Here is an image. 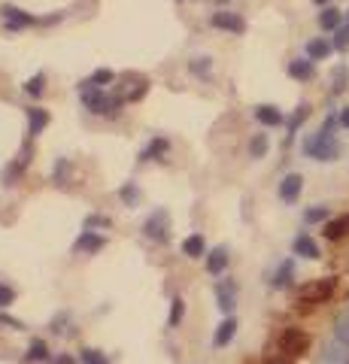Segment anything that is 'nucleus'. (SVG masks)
Here are the masks:
<instances>
[{
    "label": "nucleus",
    "instance_id": "obj_37",
    "mask_svg": "<svg viewBox=\"0 0 349 364\" xmlns=\"http://www.w3.org/2000/svg\"><path fill=\"white\" fill-rule=\"evenodd\" d=\"M85 228H88V231H92V228H109V219H104V215H88Z\"/></svg>",
    "mask_w": 349,
    "mask_h": 364
},
{
    "label": "nucleus",
    "instance_id": "obj_36",
    "mask_svg": "<svg viewBox=\"0 0 349 364\" xmlns=\"http://www.w3.org/2000/svg\"><path fill=\"white\" fill-rule=\"evenodd\" d=\"M16 301V291L6 286V282H0V310H4V306H9Z\"/></svg>",
    "mask_w": 349,
    "mask_h": 364
},
{
    "label": "nucleus",
    "instance_id": "obj_39",
    "mask_svg": "<svg viewBox=\"0 0 349 364\" xmlns=\"http://www.w3.org/2000/svg\"><path fill=\"white\" fill-rule=\"evenodd\" d=\"M52 364H73V358H67V355H58V358H52Z\"/></svg>",
    "mask_w": 349,
    "mask_h": 364
},
{
    "label": "nucleus",
    "instance_id": "obj_35",
    "mask_svg": "<svg viewBox=\"0 0 349 364\" xmlns=\"http://www.w3.org/2000/svg\"><path fill=\"white\" fill-rule=\"evenodd\" d=\"M210 58H195V61H188V67H191V70H195L198 76H207L210 73Z\"/></svg>",
    "mask_w": 349,
    "mask_h": 364
},
{
    "label": "nucleus",
    "instance_id": "obj_22",
    "mask_svg": "<svg viewBox=\"0 0 349 364\" xmlns=\"http://www.w3.org/2000/svg\"><path fill=\"white\" fill-rule=\"evenodd\" d=\"M349 234V215H340V219H328L325 222V237L328 240H343Z\"/></svg>",
    "mask_w": 349,
    "mask_h": 364
},
{
    "label": "nucleus",
    "instance_id": "obj_24",
    "mask_svg": "<svg viewBox=\"0 0 349 364\" xmlns=\"http://www.w3.org/2000/svg\"><path fill=\"white\" fill-rule=\"evenodd\" d=\"M267 149H270V136L267 134H255L252 140H249V155L252 158H264Z\"/></svg>",
    "mask_w": 349,
    "mask_h": 364
},
{
    "label": "nucleus",
    "instance_id": "obj_11",
    "mask_svg": "<svg viewBox=\"0 0 349 364\" xmlns=\"http://www.w3.org/2000/svg\"><path fill=\"white\" fill-rule=\"evenodd\" d=\"M291 279H295V261L286 258V261H279V267L276 273L270 277V289H276V291H283L291 286Z\"/></svg>",
    "mask_w": 349,
    "mask_h": 364
},
{
    "label": "nucleus",
    "instance_id": "obj_15",
    "mask_svg": "<svg viewBox=\"0 0 349 364\" xmlns=\"http://www.w3.org/2000/svg\"><path fill=\"white\" fill-rule=\"evenodd\" d=\"M107 246V237L104 234H95V231H85L80 240H76V252H82V255H95L100 252V249Z\"/></svg>",
    "mask_w": 349,
    "mask_h": 364
},
{
    "label": "nucleus",
    "instance_id": "obj_1",
    "mask_svg": "<svg viewBox=\"0 0 349 364\" xmlns=\"http://www.w3.org/2000/svg\"><path fill=\"white\" fill-rule=\"evenodd\" d=\"M337 128H340V119L331 112V116L322 122V128L304 140V155L313 158V161H337V158H340V143H337V136H334Z\"/></svg>",
    "mask_w": 349,
    "mask_h": 364
},
{
    "label": "nucleus",
    "instance_id": "obj_21",
    "mask_svg": "<svg viewBox=\"0 0 349 364\" xmlns=\"http://www.w3.org/2000/svg\"><path fill=\"white\" fill-rule=\"evenodd\" d=\"M183 255H188V258H204L207 255V240L200 234L186 237V240H183Z\"/></svg>",
    "mask_w": 349,
    "mask_h": 364
},
{
    "label": "nucleus",
    "instance_id": "obj_40",
    "mask_svg": "<svg viewBox=\"0 0 349 364\" xmlns=\"http://www.w3.org/2000/svg\"><path fill=\"white\" fill-rule=\"evenodd\" d=\"M313 4H319V6H331L334 0H313Z\"/></svg>",
    "mask_w": 349,
    "mask_h": 364
},
{
    "label": "nucleus",
    "instance_id": "obj_7",
    "mask_svg": "<svg viewBox=\"0 0 349 364\" xmlns=\"http://www.w3.org/2000/svg\"><path fill=\"white\" fill-rule=\"evenodd\" d=\"M210 25L216 31H228V33H243L246 31V21L237 13H228V9H219V13L210 16Z\"/></svg>",
    "mask_w": 349,
    "mask_h": 364
},
{
    "label": "nucleus",
    "instance_id": "obj_18",
    "mask_svg": "<svg viewBox=\"0 0 349 364\" xmlns=\"http://www.w3.org/2000/svg\"><path fill=\"white\" fill-rule=\"evenodd\" d=\"M331 52H334V43L325 40V37H313V40L307 43V58H310V61H325Z\"/></svg>",
    "mask_w": 349,
    "mask_h": 364
},
{
    "label": "nucleus",
    "instance_id": "obj_6",
    "mask_svg": "<svg viewBox=\"0 0 349 364\" xmlns=\"http://www.w3.org/2000/svg\"><path fill=\"white\" fill-rule=\"evenodd\" d=\"M216 304H219V310L225 313V316H231L234 313V306H237V279H219L216 282Z\"/></svg>",
    "mask_w": 349,
    "mask_h": 364
},
{
    "label": "nucleus",
    "instance_id": "obj_34",
    "mask_svg": "<svg viewBox=\"0 0 349 364\" xmlns=\"http://www.w3.org/2000/svg\"><path fill=\"white\" fill-rule=\"evenodd\" d=\"M119 195H122V200H125V203H128V207H137V200H140V195H137V186H134V182H128V186H125V188H122V191H119Z\"/></svg>",
    "mask_w": 349,
    "mask_h": 364
},
{
    "label": "nucleus",
    "instance_id": "obj_16",
    "mask_svg": "<svg viewBox=\"0 0 349 364\" xmlns=\"http://www.w3.org/2000/svg\"><path fill=\"white\" fill-rule=\"evenodd\" d=\"M234 334H237V318L225 316L219 322V328H216V334H213V346H228L234 340Z\"/></svg>",
    "mask_w": 349,
    "mask_h": 364
},
{
    "label": "nucleus",
    "instance_id": "obj_4",
    "mask_svg": "<svg viewBox=\"0 0 349 364\" xmlns=\"http://www.w3.org/2000/svg\"><path fill=\"white\" fill-rule=\"evenodd\" d=\"M143 237L152 243H167L171 240V213L167 210H155L146 215L143 222Z\"/></svg>",
    "mask_w": 349,
    "mask_h": 364
},
{
    "label": "nucleus",
    "instance_id": "obj_3",
    "mask_svg": "<svg viewBox=\"0 0 349 364\" xmlns=\"http://www.w3.org/2000/svg\"><path fill=\"white\" fill-rule=\"evenodd\" d=\"M82 104L88 112H97V116H116L122 97H109L100 88H82Z\"/></svg>",
    "mask_w": 349,
    "mask_h": 364
},
{
    "label": "nucleus",
    "instance_id": "obj_43",
    "mask_svg": "<svg viewBox=\"0 0 349 364\" xmlns=\"http://www.w3.org/2000/svg\"><path fill=\"white\" fill-rule=\"evenodd\" d=\"M219 4H228V0H219Z\"/></svg>",
    "mask_w": 349,
    "mask_h": 364
},
{
    "label": "nucleus",
    "instance_id": "obj_5",
    "mask_svg": "<svg viewBox=\"0 0 349 364\" xmlns=\"http://www.w3.org/2000/svg\"><path fill=\"white\" fill-rule=\"evenodd\" d=\"M310 334L301 331V328H286L283 334H279V349L286 352V355H307L310 352Z\"/></svg>",
    "mask_w": 349,
    "mask_h": 364
},
{
    "label": "nucleus",
    "instance_id": "obj_17",
    "mask_svg": "<svg viewBox=\"0 0 349 364\" xmlns=\"http://www.w3.org/2000/svg\"><path fill=\"white\" fill-rule=\"evenodd\" d=\"M343 21H346V16H343L337 6H325L322 13H319V28H322V31H331V33H334V31L343 28Z\"/></svg>",
    "mask_w": 349,
    "mask_h": 364
},
{
    "label": "nucleus",
    "instance_id": "obj_20",
    "mask_svg": "<svg viewBox=\"0 0 349 364\" xmlns=\"http://www.w3.org/2000/svg\"><path fill=\"white\" fill-rule=\"evenodd\" d=\"M167 149H171V143H167L164 136H155V140L140 152V161H159V158L167 155Z\"/></svg>",
    "mask_w": 349,
    "mask_h": 364
},
{
    "label": "nucleus",
    "instance_id": "obj_8",
    "mask_svg": "<svg viewBox=\"0 0 349 364\" xmlns=\"http://www.w3.org/2000/svg\"><path fill=\"white\" fill-rule=\"evenodd\" d=\"M301 191H304V176L301 173H286L283 179H279L276 195H279L283 203H295L301 198Z\"/></svg>",
    "mask_w": 349,
    "mask_h": 364
},
{
    "label": "nucleus",
    "instance_id": "obj_30",
    "mask_svg": "<svg viewBox=\"0 0 349 364\" xmlns=\"http://www.w3.org/2000/svg\"><path fill=\"white\" fill-rule=\"evenodd\" d=\"M107 82H112V73L109 70H97V73H92L88 79H82V88H100V85H107Z\"/></svg>",
    "mask_w": 349,
    "mask_h": 364
},
{
    "label": "nucleus",
    "instance_id": "obj_29",
    "mask_svg": "<svg viewBox=\"0 0 349 364\" xmlns=\"http://www.w3.org/2000/svg\"><path fill=\"white\" fill-rule=\"evenodd\" d=\"M331 95H340V91L346 88V82H349V67L346 64H340V67H337V70H334V76H331Z\"/></svg>",
    "mask_w": 349,
    "mask_h": 364
},
{
    "label": "nucleus",
    "instance_id": "obj_27",
    "mask_svg": "<svg viewBox=\"0 0 349 364\" xmlns=\"http://www.w3.org/2000/svg\"><path fill=\"white\" fill-rule=\"evenodd\" d=\"M334 340H337L340 346L349 349V316H340V318L334 322Z\"/></svg>",
    "mask_w": 349,
    "mask_h": 364
},
{
    "label": "nucleus",
    "instance_id": "obj_2",
    "mask_svg": "<svg viewBox=\"0 0 349 364\" xmlns=\"http://www.w3.org/2000/svg\"><path fill=\"white\" fill-rule=\"evenodd\" d=\"M337 291V277H322V279H313L307 286L298 289V304L301 310H310V306H319V304H328Z\"/></svg>",
    "mask_w": 349,
    "mask_h": 364
},
{
    "label": "nucleus",
    "instance_id": "obj_23",
    "mask_svg": "<svg viewBox=\"0 0 349 364\" xmlns=\"http://www.w3.org/2000/svg\"><path fill=\"white\" fill-rule=\"evenodd\" d=\"M28 361H52V352L46 340H33L28 346Z\"/></svg>",
    "mask_w": 349,
    "mask_h": 364
},
{
    "label": "nucleus",
    "instance_id": "obj_13",
    "mask_svg": "<svg viewBox=\"0 0 349 364\" xmlns=\"http://www.w3.org/2000/svg\"><path fill=\"white\" fill-rule=\"evenodd\" d=\"M291 252L301 255V258H310V261H316L322 252H319V243L313 240L310 234H298L295 237V243H291Z\"/></svg>",
    "mask_w": 349,
    "mask_h": 364
},
{
    "label": "nucleus",
    "instance_id": "obj_9",
    "mask_svg": "<svg viewBox=\"0 0 349 364\" xmlns=\"http://www.w3.org/2000/svg\"><path fill=\"white\" fill-rule=\"evenodd\" d=\"M0 16H4L6 21V28L9 31H18V28H31V25H37L40 18H33L31 13H25V9H18V6H0Z\"/></svg>",
    "mask_w": 349,
    "mask_h": 364
},
{
    "label": "nucleus",
    "instance_id": "obj_32",
    "mask_svg": "<svg viewBox=\"0 0 349 364\" xmlns=\"http://www.w3.org/2000/svg\"><path fill=\"white\" fill-rule=\"evenodd\" d=\"M334 49L337 52H346L349 49V25H343L340 31H334Z\"/></svg>",
    "mask_w": 349,
    "mask_h": 364
},
{
    "label": "nucleus",
    "instance_id": "obj_12",
    "mask_svg": "<svg viewBox=\"0 0 349 364\" xmlns=\"http://www.w3.org/2000/svg\"><path fill=\"white\" fill-rule=\"evenodd\" d=\"M255 119L262 122L264 128H279V124L286 122L283 109H279V107H274V104H258V107H255Z\"/></svg>",
    "mask_w": 349,
    "mask_h": 364
},
{
    "label": "nucleus",
    "instance_id": "obj_19",
    "mask_svg": "<svg viewBox=\"0 0 349 364\" xmlns=\"http://www.w3.org/2000/svg\"><path fill=\"white\" fill-rule=\"evenodd\" d=\"M46 124H49V109H40V107L28 109V134L31 136L43 134V131H46Z\"/></svg>",
    "mask_w": 349,
    "mask_h": 364
},
{
    "label": "nucleus",
    "instance_id": "obj_10",
    "mask_svg": "<svg viewBox=\"0 0 349 364\" xmlns=\"http://www.w3.org/2000/svg\"><path fill=\"white\" fill-rule=\"evenodd\" d=\"M286 70H289L291 79H298V82H310V79L316 76V61H310V58H291Z\"/></svg>",
    "mask_w": 349,
    "mask_h": 364
},
{
    "label": "nucleus",
    "instance_id": "obj_33",
    "mask_svg": "<svg viewBox=\"0 0 349 364\" xmlns=\"http://www.w3.org/2000/svg\"><path fill=\"white\" fill-rule=\"evenodd\" d=\"M82 361L85 364H109V358L100 349H82Z\"/></svg>",
    "mask_w": 349,
    "mask_h": 364
},
{
    "label": "nucleus",
    "instance_id": "obj_42",
    "mask_svg": "<svg viewBox=\"0 0 349 364\" xmlns=\"http://www.w3.org/2000/svg\"><path fill=\"white\" fill-rule=\"evenodd\" d=\"M346 25H349V13H346Z\"/></svg>",
    "mask_w": 349,
    "mask_h": 364
},
{
    "label": "nucleus",
    "instance_id": "obj_38",
    "mask_svg": "<svg viewBox=\"0 0 349 364\" xmlns=\"http://www.w3.org/2000/svg\"><path fill=\"white\" fill-rule=\"evenodd\" d=\"M337 119H340V128H349V107H343V109H340V116H337Z\"/></svg>",
    "mask_w": 349,
    "mask_h": 364
},
{
    "label": "nucleus",
    "instance_id": "obj_28",
    "mask_svg": "<svg viewBox=\"0 0 349 364\" xmlns=\"http://www.w3.org/2000/svg\"><path fill=\"white\" fill-rule=\"evenodd\" d=\"M43 91H46V76H43V73L31 76L28 82H25V95H28V97H40Z\"/></svg>",
    "mask_w": 349,
    "mask_h": 364
},
{
    "label": "nucleus",
    "instance_id": "obj_31",
    "mask_svg": "<svg viewBox=\"0 0 349 364\" xmlns=\"http://www.w3.org/2000/svg\"><path fill=\"white\" fill-rule=\"evenodd\" d=\"M183 316H186V301H183V298H173L171 318H167V325H171V328H179V322H183Z\"/></svg>",
    "mask_w": 349,
    "mask_h": 364
},
{
    "label": "nucleus",
    "instance_id": "obj_14",
    "mask_svg": "<svg viewBox=\"0 0 349 364\" xmlns=\"http://www.w3.org/2000/svg\"><path fill=\"white\" fill-rule=\"evenodd\" d=\"M228 249L225 246H216L213 252H207V273L210 277H222L225 270H228Z\"/></svg>",
    "mask_w": 349,
    "mask_h": 364
},
{
    "label": "nucleus",
    "instance_id": "obj_41",
    "mask_svg": "<svg viewBox=\"0 0 349 364\" xmlns=\"http://www.w3.org/2000/svg\"><path fill=\"white\" fill-rule=\"evenodd\" d=\"M270 364H286V361H270Z\"/></svg>",
    "mask_w": 349,
    "mask_h": 364
},
{
    "label": "nucleus",
    "instance_id": "obj_26",
    "mask_svg": "<svg viewBox=\"0 0 349 364\" xmlns=\"http://www.w3.org/2000/svg\"><path fill=\"white\" fill-rule=\"evenodd\" d=\"M307 116H310V107H307V104H301V107L295 109V116H291V119L286 122V128H289V143H291V134H295V131L301 128L304 119H307Z\"/></svg>",
    "mask_w": 349,
    "mask_h": 364
},
{
    "label": "nucleus",
    "instance_id": "obj_25",
    "mask_svg": "<svg viewBox=\"0 0 349 364\" xmlns=\"http://www.w3.org/2000/svg\"><path fill=\"white\" fill-rule=\"evenodd\" d=\"M328 215H331V210L328 207H310V210H304V222L307 225H319V222H328Z\"/></svg>",
    "mask_w": 349,
    "mask_h": 364
}]
</instances>
